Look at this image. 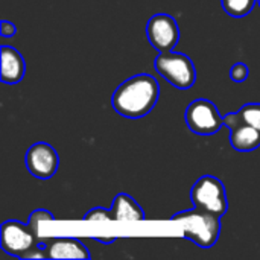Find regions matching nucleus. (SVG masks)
Instances as JSON below:
<instances>
[{
  "label": "nucleus",
  "instance_id": "nucleus-1",
  "mask_svg": "<svg viewBox=\"0 0 260 260\" xmlns=\"http://www.w3.org/2000/svg\"><path fill=\"white\" fill-rule=\"evenodd\" d=\"M160 98V85L155 78L140 73L123 81L113 93L114 111L126 119H142L152 111Z\"/></svg>",
  "mask_w": 260,
  "mask_h": 260
},
{
  "label": "nucleus",
  "instance_id": "nucleus-2",
  "mask_svg": "<svg viewBox=\"0 0 260 260\" xmlns=\"http://www.w3.org/2000/svg\"><path fill=\"white\" fill-rule=\"evenodd\" d=\"M0 245L6 254L18 259H46V244L40 242L29 224L24 225L15 219L2 224Z\"/></svg>",
  "mask_w": 260,
  "mask_h": 260
},
{
  "label": "nucleus",
  "instance_id": "nucleus-3",
  "mask_svg": "<svg viewBox=\"0 0 260 260\" xmlns=\"http://www.w3.org/2000/svg\"><path fill=\"white\" fill-rule=\"evenodd\" d=\"M172 221L181 224L186 239L204 250L212 248L221 235V218L198 207L174 215Z\"/></svg>",
  "mask_w": 260,
  "mask_h": 260
},
{
  "label": "nucleus",
  "instance_id": "nucleus-4",
  "mask_svg": "<svg viewBox=\"0 0 260 260\" xmlns=\"http://www.w3.org/2000/svg\"><path fill=\"white\" fill-rule=\"evenodd\" d=\"M154 69L165 81L180 90L190 88L197 81V69L192 59L184 53L174 50L160 53L154 59Z\"/></svg>",
  "mask_w": 260,
  "mask_h": 260
},
{
  "label": "nucleus",
  "instance_id": "nucleus-5",
  "mask_svg": "<svg viewBox=\"0 0 260 260\" xmlns=\"http://www.w3.org/2000/svg\"><path fill=\"white\" fill-rule=\"evenodd\" d=\"M193 207L222 218L229 210L224 183L213 175H203L190 190Z\"/></svg>",
  "mask_w": 260,
  "mask_h": 260
},
{
  "label": "nucleus",
  "instance_id": "nucleus-6",
  "mask_svg": "<svg viewBox=\"0 0 260 260\" xmlns=\"http://www.w3.org/2000/svg\"><path fill=\"white\" fill-rule=\"evenodd\" d=\"M186 123L195 134L212 136L224 126V117L212 101L195 99L186 110Z\"/></svg>",
  "mask_w": 260,
  "mask_h": 260
},
{
  "label": "nucleus",
  "instance_id": "nucleus-7",
  "mask_svg": "<svg viewBox=\"0 0 260 260\" xmlns=\"http://www.w3.org/2000/svg\"><path fill=\"white\" fill-rule=\"evenodd\" d=\"M146 35L151 46L160 52H172L180 41V29L169 14H155L146 24Z\"/></svg>",
  "mask_w": 260,
  "mask_h": 260
},
{
  "label": "nucleus",
  "instance_id": "nucleus-8",
  "mask_svg": "<svg viewBox=\"0 0 260 260\" xmlns=\"http://www.w3.org/2000/svg\"><path fill=\"white\" fill-rule=\"evenodd\" d=\"M59 165V155L55 148L49 143H34L26 152V168L29 174L38 180L52 178Z\"/></svg>",
  "mask_w": 260,
  "mask_h": 260
},
{
  "label": "nucleus",
  "instance_id": "nucleus-9",
  "mask_svg": "<svg viewBox=\"0 0 260 260\" xmlns=\"http://www.w3.org/2000/svg\"><path fill=\"white\" fill-rule=\"evenodd\" d=\"M44 251L46 259H90L87 247L75 238H52Z\"/></svg>",
  "mask_w": 260,
  "mask_h": 260
},
{
  "label": "nucleus",
  "instance_id": "nucleus-10",
  "mask_svg": "<svg viewBox=\"0 0 260 260\" xmlns=\"http://www.w3.org/2000/svg\"><path fill=\"white\" fill-rule=\"evenodd\" d=\"M0 59H2V82L11 85L18 84L26 73V62L21 53L11 46H2Z\"/></svg>",
  "mask_w": 260,
  "mask_h": 260
},
{
  "label": "nucleus",
  "instance_id": "nucleus-11",
  "mask_svg": "<svg viewBox=\"0 0 260 260\" xmlns=\"http://www.w3.org/2000/svg\"><path fill=\"white\" fill-rule=\"evenodd\" d=\"M110 210H111L113 221H143L145 219V213L142 207L137 204V201L133 197L126 193L116 195Z\"/></svg>",
  "mask_w": 260,
  "mask_h": 260
},
{
  "label": "nucleus",
  "instance_id": "nucleus-12",
  "mask_svg": "<svg viewBox=\"0 0 260 260\" xmlns=\"http://www.w3.org/2000/svg\"><path fill=\"white\" fill-rule=\"evenodd\" d=\"M230 143L238 152H251L260 146V131L251 125H241L230 131Z\"/></svg>",
  "mask_w": 260,
  "mask_h": 260
},
{
  "label": "nucleus",
  "instance_id": "nucleus-13",
  "mask_svg": "<svg viewBox=\"0 0 260 260\" xmlns=\"http://www.w3.org/2000/svg\"><path fill=\"white\" fill-rule=\"evenodd\" d=\"M221 3H222L224 11L230 17L244 18L253 11V8L256 5V0H221Z\"/></svg>",
  "mask_w": 260,
  "mask_h": 260
},
{
  "label": "nucleus",
  "instance_id": "nucleus-14",
  "mask_svg": "<svg viewBox=\"0 0 260 260\" xmlns=\"http://www.w3.org/2000/svg\"><path fill=\"white\" fill-rule=\"evenodd\" d=\"M244 123L254 126L260 131V104H247L239 110Z\"/></svg>",
  "mask_w": 260,
  "mask_h": 260
},
{
  "label": "nucleus",
  "instance_id": "nucleus-15",
  "mask_svg": "<svg viewBox=\"0 0 260 260\" xmlns=\"http://www.w3.org/2000/svg\"><path fill=\"white\" fill-rule=\"evenodd\" d=\"M53 219H55V218H53V215H52L50 212H47V210H44V209H37V210H34V212L30 213L27 224H29V227L32 229V232H34L35 235H38V227H40V224H41L43 221H53Z\"/></svg>",
  "mask_w": 260,
  "mask_h": 260
},
{
  "label": "nucleus",
  "instance_id": "nucleus-16",
  "mask_svg": "<svg viewBox=\"0 0 260 260\" xmlns=\"http://www.w3.org/2000/svg\"><path fill=\"white\" fill-rule=\"evenodd\" d=\"M248 75H250V70L245 62H236L230 69V78L235 82H245L248 79Z\"/></svg>",
  "mask_w": 260,
  "mask_h": 260
},
{
  "label": "nucleus",
  "instance_id": "nucleus-17",
  "mask_svg": "<svg viewBox=\"0 0 260 260\" xmlns=\"http://www.w3.org/2000/svg\"><path fill=\"white\" fill-rule=\"evenodd\" d=\"M110 219H113L111 210L102 207H94L84 215V221H110Z\"/></svg>",
  "mask_w": 260,
  "mask_h": 260
},
{
  "label": "nucleus",
  "instance_id": "nucleus-18",
  "mask_svg": "<svg viewBox=\"0 0 260 260\" xmlns=\"http://www.w3.org/2000/svg\"><path fill=\"white\" fill-rule=\"evenodd\" d=\"M241 125H244V120H242V117H241L239 111H236V113H230V114L224 116V126H227L230 131H232V129H235V128H238V126H241Z\"/></svg>",
  "mask_w": 260,
  "mask_h": 260
},
{
  "label": "nucleus",
  "instance_id": "nucleus-19",
  "mask_svg": "<svg viewBox=\"0 0 260 260\" xmlns=\"http://www.w3.org/2000/svg\"><path fill=\"white\" fill-rule=\"evenodd\" d=\"M15 32H17V27H15V24H14V23L6 21V20H3V21H2V29H0L2 37H5V38H8V37H14V35H15Z\"/></svg>",
  "mask_w": 260,
  "mask_h": 260
},
{
  "label": "nucleus",
  "instance_id": "nucleus-20",
  "mask_svg": "<svg viewBox=\"0 0 260 260\" xmlns=\"http://www.w3.org/2000/svg\"><path fill=\"white\" fill-rule=\"evenodd\" d=\"M94 242H99V244H105V245H110V244H113V242H116V238L113 236V238H101V236H98V238H91Z\"/></svg>",
  "mask_w": 260,
  "mask_h": 260
},
{
  "label": "nucleus",
  "instance_id": "nucleus-21",
  "mask_svg": "<svg viewBox=\"0 0 260 260\" xmlns=\"http://www.w3.org/2000/svg\"><path fill=\"white\" fill-rule=\"evenodd\" d=\"M257 3H259V6H260V0H257Z\"/></svg>",
  "mask_w": 260,
  "mask_h": 260
}]
</instances>
